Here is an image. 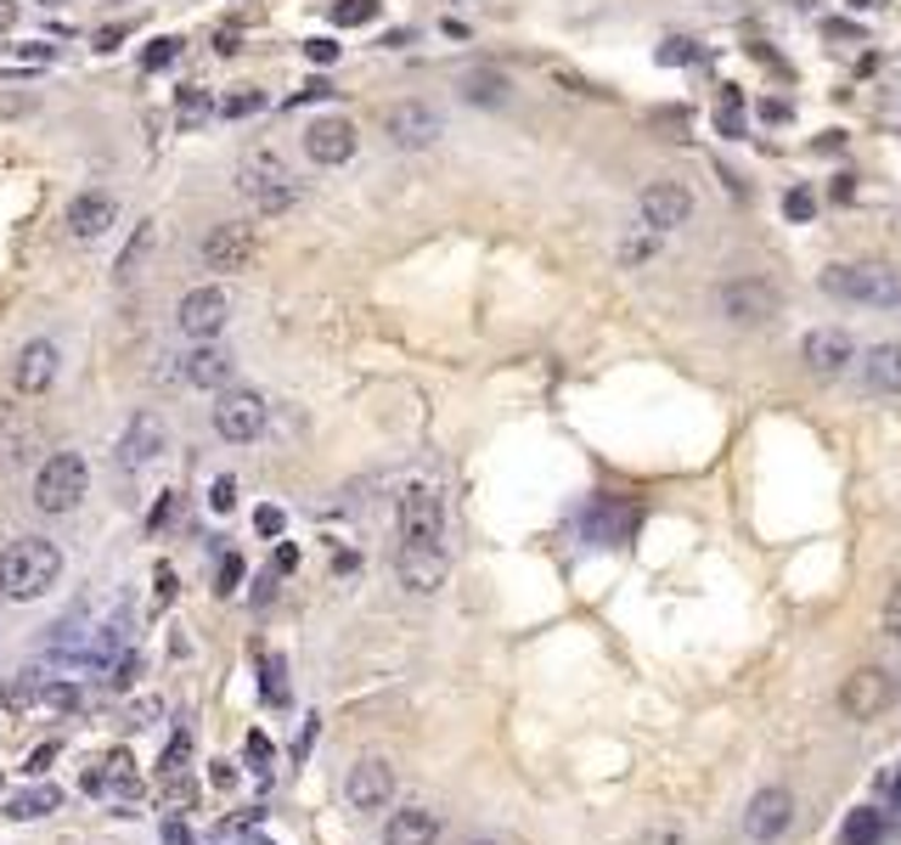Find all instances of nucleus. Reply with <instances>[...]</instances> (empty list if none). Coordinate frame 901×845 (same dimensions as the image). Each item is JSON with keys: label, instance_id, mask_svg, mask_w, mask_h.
Here are the masks:
<instances>
[{"label": "nucleus", "instance_id": "nucleus-47", "mask_svg": "<svg viewBox=\"0 0 901 845\" xmlns=\"http://www.w3.org/2000/svg\"><path fill=\"white\" fill-rule=\"evenodd\" d=\"M23 62H51L57 57V46H46V40H23V46H12Z\"/></svg>", "mask_w": 901, "mask_h": 845}, {"label": "nucleus", "instance_id": "nucleus-14", "mask_svg": "<svg viewBox=\"0 0 901 845\" xmlns=\"http://www.w3.org/2000/svg\"><path fill=\"white\" fill-rule=\"evenodd\" d=\"M355 147H361L355 124L339 119V113H327V119H311V124H305V152H311V164H321V170L350 164Z\"/></svg>", "mask_w": 901, "mask_h": 845}, {"label": "nucleus", "instance_id": "nucleus-38", "mask_svg": "<svg viewBox=\"0 0 901 845\" xmlns=\"http://www.w3.org/2000/svg\"><path fill=\"white\" fill-rule=\"evenodd\" d=\"M209 507H215V513H231V507H238V479H231V474H220V479H215Z\"/></svg>", "mask_w": 901, "mask_h": 845}, {"label": "nucleus", "instance_id": "nucleus-51", "mask_svg": "<svg viewBox=\"0 0 901 845\" xmlns=\"http://www.w3.org/2000/svg\"><path fill=\"white\" fill-rule=\"evenodd\" d=\"M17 28V0H0V35H12Z\"/></svg>", "mask_w": 901, "mask_h": 845}, {"label": "nucleus", "instance_id": "nucleus-9", "mask_svg": "<svg viewBox=\"0 0 901 845\" xmlns=\"http://www.w3.org/2000/svg\"><path fill=\"white\" fill-rule=\"evenodd\" d=\"M226 321H231V299H226V287L204 282V287H186L181 305H175V328L192 339V344H209L226 333Z\"/></svg>", "mask_w": 901, "mask_h": 845}, {"label": "nucleus", "instance_id": "nucleus-26", "mask_svg": "<svg viewBox=\"0 0 901 845\" xmlns=\"http://www.w3.org/2000/svg\"><path fill=\"white\" fill-rule=\"evenodd\" d=\"M153 243H158V225H153V220H142V225H136V237H130V243H124V254H119V266H113V277H119V282H130V277H136V271L147 266V254H153Z\"/></svg>", "mask_w": 901, "mask_h": 845}, {"label": "nucleus", "instance_id": "nucleus-50", "mask_svg": "<svg viewBox=\"0 0 901 845\" xmlns=\"http://www.w3.org/2000/svg\"><path fill=\"white\" fill-rule=\"evenodd\" d=\"M643 845H682V829H648Z\"/></svg>", "mask_w": 901, "mask_h": 845}, {"label": "nucleus", "instance_id": "nucleus-10", "mask_svg": "<svg viewBox=\"0 0 901 845\" xmlns=\"http://www.w3.org/2000/svg\"><path fill=\"white\" fill-rule=\"evenodd\" d=\"M204 266L209 271H220V277H238V271H248L254 266V254H259V237H254V225L248 220H220V225H209L204 232Z\"/></svg>", "mask_w": 901, "mask_h": 845}, {"label": "nucleus", "instance_id": "nucleus-56", "mask_svg": "<svg viewBox=\"0 0 901 845\" xmlns=\"http://www.w3.org/2000/svg\"><path fill=\"white\" fill-rule=\"evenodd\" d=\"M896 811H901V784H896Z\"/></svg>", "mask_w": 901, "mask_h": 845}, {"label": "nucleus", "instance_id": "nucleus-8", "mask_svg": "<svg viewBox=\"0 0 901 845\" xmlns=\"http://www.w3.org/2000/svg\"><path fill=\"white\" fill-rule=\"evenodd\" d=\"M400 547H446V502L434 485H406L400 497Z\"/></svg>", "mask_w": 901, "mask_h": 845}, {"label": "nucleus", "instance_id": "nucleus-7", "mask_svg": "<svg viewBox=\"0 0 901 845\" xmlns=\"http://www.w3.org/2000/svg\"><path fill=\"white\" fill-rule=\"evenodd\" d=\"M215 434L226 440V445H254L259 434H265V395L259 389H220L215 395Z\"/></svg>", "mask_w": 901, "mask_h": 845}, {"label": "nucleus", "instance_id": "nucleus-55", "mask_svg": "<svg viewBox=\"0 0 901 845\" xmlns=\"http://www.w3.org/2000/svg\"><path fill=\"white\" fill-rule=\"evenodd\" d=\"M40 7H69V0H40Z\"/></svg>", "mask_w": 901, "mask_h": 845}, {"label": "nucleus", "instance_id": "nucleus-19", "mask_svg": "<svg viewBox=\"0 0 901 845\" xmlns=\"http://www.w3.org/2000/svg\"><path fill=\"white\" fill-rule=\"evenodd\" d=\"M113 220H119V198H113V192H80V198L69 204V215H62V225H69V237H74V243L108 237V232H113Z\"/></svg>", "mask_w": 901, "mask_h": 845}, {"label": "nucleus", "instance_id": "nucleus-53", "mask_svg": "<svg viewBox=\"0 0 901 845\" xmlns=\"http://www.w3.org/2000/svg\"><path fill=\"white\" fill-rule=\"evenodd\" d=\"M462 845H502V840H490V834H468V840H462Z\"/></svg>", "mask_w": 901, "mask_h": 845}, {"label": "nucleus", "instance_id": "nucleus-23", "mask_svg": "<svg viewBox=\"0 0 901 845\" xmlns=\"http://www.w3.org/2000/svg\"><path fill=\"white\" fill-rule=\"evenodd\" d=\"M440 840V818L428 806H406V811H389L383 823V845H434Z\"/></svg>", "mask_w": 901, "mask_h": 845}, {"label": "nucleus", "instance_id": "nucleus-27", "mask_svg": "<svg viewBox=\"0 0 901 845\" xmlns=\"http://www.w3.org/2000/svg\"><path fill=\"white\" fill-rule=\"evenodd\" d=\"M547 79L563 90V96H581V102H609V85H592L586 74H575V69H563V62H552V69H547Z\"/></svg>", "mask_w": 901, "mask_h": 845}, {"label": "nucleus", "instance_id": "nucleus-31", "mask_svg": "<svg viewBox=\"0 0 901 845\" xmlns=\"http://www.w3.org/2000/svg\"><path fill=\"white\" fill-rule=\"evenodd\" d=\"M259 108H265V90L243 85V90H231L226 102H220V119H248V113H259Z\"/></svg>", "mask_w": 901, "mask_h": 845}, {"label": "nucleus", "instance_id": "nucleus-37", "mask_svg": "<svg viewBox=\"0 0 901 845\" xmlns=\"http://www.w3.org/2000/svg\"><path fill=\"white\" fill-rule=\"evenodd\" d=\"M879 626H885V637H901V580L885 592V609H879Z\"/></svg>", "mask_w": 901, "mask_h": 845}, {"label": "nucleus", "instance_id": "nucleus-45", "mask_svg": "<svg viewBox=\"0 0 901 845\" xmlns=\"http://www.w3.org/2000/svg\"><path fill=\"white\" fill-rule=\"evenodd\" d=\"M163 845H192V829H186V818H163Z\"/></svg>", "mask_w": 901, "mask_h": 845}, {"label": "nucleus", "instance_id": "nucleus-33", "mask_svg": "<svg viewBox=\"0 0 901 845\" xmlns=\"http://www.w3.org/2000/svg\"><path fill=\"white\" fill-rule=\"evenodd\" d=\"M108 671H113V676H108V688H113V694H124L130 682L142 676V654H136V648H124V654H119V660H113Z\"/></svg>", "mask_w": 901, "mask_h": 845}, {"label": "nucleus", "instance_id": "nucleus-5", "mask_svg": "<svg viewBox=\"0 0 901 845\" xmlns=\"http://www.w3.org/2000/svg\"><path fill=\"white\" fill-rule=\"evenodd\" d=\"M85 485H90V474H85L80 451H51V457L35 468V507L40 513H74Z\"/></svg>", "mask_w": 901, "mask_h": 845}, {"label": "nucleus", "instance_id": "nucleus-1", "mask_svg": "<svg viewBox=\"0 0 901 845\" xmlns=\"http://www.w3.org/2000/svg\"><path fill=\"white\" fill-rule=\"evenodd\" d=\"M57 575H62V547L46 541V536H23V541H12L0 552V592L12 603L46 598L57 587Z\"/></svg>", "mask_w": 901, "mask_h": 845}, {"label": "nucleus", "instance_id": "nucleus-21", "mask_svg": "<svg viewBox=\"0 0 901 845\" xmlns=\"http://www.w3.org/2000/svg\"><path fill=\"white\" fill-rule=\"evenodd\" d=\"M231 372H238V362H231V350H220L215 339L209 344H192L186 355H181V383L186 389H231Z\"/></svg>", "mask_w": 901, "mask_h": 845}, {"label": "nucleus", "instance_id": "nucleus-49", "mask_svg": "<svg viewBox=\"0 0 901 845\" xmlns=\"http://www.w3.org/2000/svg\"><path fill=\"white\" fill-rule=\"evenodd\" d=\"M57 750H62V744L51 738V744H40V750L35 756H28V772H46V761H57Z\"/></svg>", "mask_w": 901, "mask_h": 845}, {"label": "nucleus", "instance_id": "nucleus-18", "mask_svg": "<svg viewBox=\"0 0 901 845\" xmlns=\"http://www.w3.org/2000/svg\"><path fill=\"white\" fill-rule=\"evenodd\" d=\"M57 372H62V350L51 339H28L17 350V362H12V389L17 395H46L57 383Z\"/></svg>", "mask_w": 901, "mask_h": 845}, {"label": "nucleus", "instance_id": "nucleus-46", "mask_svg": "<svg viewBox=\"0 0 901 845\" xmlns=\"http://www.w3.org/2000/svg\"><path fill=\"white\" fill-rule=\"evenodd\" d=\"M305 57L321 62V69H332V62H339V46H332V40H305Z\"/></svg>", "mask_w": 901, "mask_h": 845}, {"label": "nucleus", "instance_id": "nucleus-42", "mask_svg": "<svg viewBox=\"0 0 901 845\" xmlns=\"http://www.w3.org/2000/svg\"><path fill=\"white\" fill-rule=\"evenodd\" d=\"M760 119H766V124H789V119H794V108L783 102V96H766V102H760Z\"/></svg>", "mask_w": 901, "mask_h": 845}, {"label": "nucleus", "instance_id": "nucleus-17", "mask_svg": "<svg viewBox=\"0 0 901 845\" xmlns=\"http://www.w3.org/2000/svg\"><path fill=\"white\" fill-rule=\"evenodd\" d=\"M800 362H806V372H817V378H840L856 362V344H851L845 328H812L800 339Z\"/></svg>", "mask_w": 901, "mask_h": 845}, {"label": "nucleus", "instance_id": "nucleus-4", "mask_svg": "<svg viewBox=\"0 0 901 845\" xmlns=\"http://www.w3.org/2000/svg\"><path fill=\"white\" fill-rule=\"evenodd\" d=\"M778 310H783V294L766 277H727L716 287V316L732 321V328H766Z\"/></svg>", "mask_w": 901, "mask_h": 845}, {"label": "nucleus", "instance_id": "nucleus-35", "mask_svg": "<svg viewBox=\"0 0 901 845\" xmlns=\"http://www.w3.org/2000/svg\"><path fill=\"white\" fill-rule=\"evenodd\" d=\"M659 62H665V69H682V62H705V46H698V40H665V46H659Z\"/></svg>", "mask_w": 901, "mask_h": 845}, {"label": "nucleus", "instance_id": "nucleus-2", "mask_svg": "<svg viewBox=\"0 0 901 845\" xmlns=\"http://www.w3.org/2000/svg\"><path fill=\"white\" fill-rule=\"evenodd\" d=\"M817 287L840 305H862V310H901V271L890 266H823Z\"/></svg>", "mask_w": 901, "mask_h": 845}, {"label": "nucleus", "instance_id": "nucleus-3", "mask_svg": "<svg viewBox=\"0 0 901 845\" xmlns=\"http://www.w3.org/2000/svg\"><path fill=\"white\" fill-rule=\"evenodd\" d=\"M238 192H243V198H248L259 215H282V209L299 204V181L288 175L282 152H271V147L243 152V164H238Z\"/></svg>", "mask_w": 901, "mask_h": 845}, {"label": "nucleus", "instance_id": "nucleus-12", "mask_svg": "<svg viewBox=\"0 0 901 845\" xmlns=\"http://www.w3.org/2000/svg\"><path fill=\"white\" fill-rule=\"evenodd\" d=\"M637 215H643V225H648L654 237L682 232V225L693 220V192L682 181H648L637 192Z\"/></svg>", "mask_w": 901, "mask_h": 845}, {"label": "nucleus", "instance_id": "nucleus-29", "mask_svg": "<svg viewBox=\"0 0 901 845\" xmlns=\"http://www.w3.org/2000/svg\"><path fill=\"white\" fill-rule=\"evenodd\" d=\"M209 113H220V102L204 90V85H186L181 96H175V119H181V130H192V124H204Z\"/></svg>", "mask_w": 901, "mask_h": 845}, {"label": "nucleus", "instance_id": "nucleus-6", "mask_svg": "<svg viewBox=\"0 0 901 845\" xmlns=\"http://www.w3.org/2000/svg\"><path fill=\"white\" fill-rule=\"evenodd\" d=\"M383 136L400 152H423V147H434L446 136V113L434 102H423V96H406V102L383 108Z\"/></svg>", "mask_w": 901, "mask_h": 845}, {"label": "nucleus", "instance_id": "nucleus-25", "mask_svg": "<svg viewBox=\"0 0 901 845\" xmlns=\"http://www.w3.org/2000/svg\"><path fill=\"white\" fill-rule=\"evenodd\" d=\"M62 806V789L57 784H28L7 800V818L12 823H35V818H51V811Z\"/></svg>", "mask_w": 901, "mask_h": 845}, {"label": "nucleus", "instance_id": "nucleus-11", "mask_svg": "<svg viewBox=\"0 0 901 845\" xmlns=\"http://www.w3.org/2000/svg\"><path fill=\"white\" fill-rule=\"evenodd\" d=\"M789 829H794V795L783 784L755 789L750 806H744V840L750 845H778V840H789Z\"/></svg>", "mask_w": 901, "mask_h": 845}, {"label": "nucleus", "instance_id": "nucleus-41", "mask_svg": "<svg viewBox=\"0 0 901 845\" xmlns=\"http://www.w3.org/2000/svg\"><path fill=\"white\" fill-rule=\"evenodd\" d=\"M254 525H259V536H282V525H288V518H282V507H271V502H265V507L254 513Z\"/></svg>", "mask_w": 901, "mask_h": 845}, {"label": "nucleus", "instance_id": "nucleus-13", "mask_svg": "<svg viewBox=\"0 0 901 845\" xmlns=\"http://www.w3.org/2000/svg\"><path fill=\"white\" fill-rule=\"evenodd\" d=\"M890 699H896V676L879 671V665L851 671V676H845V688H840V710H845L851 722H874V717H885Z\"/></svg>", "mask_w": 901, "mask_h": 845}, {"label": "nucleus", "instance_id": "nucleus-39", "mask_svg": "<svg viewBox=\"0 0 901 845\" xmlns=\"http://www.w3.org/2000/svg\"><path fill=\"white\" fill-rule=\"evenodd\" d=\"M265 699L288 705V682H282V660H265Z\"/></svg>", "mask_w": 901, "mask_h": 845}, {"label": "nucleus", "instance_id": "nucleus-43", "mask_svg": "<svg viewBox=\"0 0 901 845\" xmlns=\"http://www.w3.org/2000/svg\"><path fill=\"white\" fill-rule=\"evenodd\" d=\"M119 40H130V23H108L90 46H96V51H119Z\"/></svg>", "mask_w": 901, "mask_h": 845}, {"label": "nucleus", "instance_id": "nucleus-36", "mask_svg": "<svg viewBox=\"0 0 901 845\" xmlns=\"http://www.w3.org/2000/svg\"><path fill=\"white\" fill-rule=\"evenodd\" d=\"M186 756H192V733L181 727V733L170 738V750H163V761H158V772H163V777H175V772L186 767Z\"/></svg>", "mask_w": 901, "mask_h": 845}, {"label": "nucleus", "instance_id": "nucleus-15", "mask_svg": "<svg viewBox=\"0 0 901 845\" xmlns=\"http://www.w3.org/2000/svg\"><path fill=\"white\" fill-rule=\"evenodd\" d=\"M344 800L355 811H383L394 800V767L383 756H361L350 772H344Z\"/></svg>", "mask_w": 901, "mask_h": 845}, {"label": "nucleus", "instance_id": "nucleus-28", "mask_svg": "<svg viewBox=\"0 0 901 845\" xmlns=\"http://www.w3.org/2000/svg\"><path fill=\"white\" fill-rule=\"evenodd\" d=\"M885 840V811L879 806H856L845 818V845H879Z\"/></svg>", "mask_w": 901, "mask_h": 845}, {"label": "nucleus", "instance_id": "nucleus-44", "mask_svg": "<svg viewBox=\"0 0 901 845\" xmlns=\"http://www.w3.org/2000/svg\"><path fill=\"white\" fill-rule=\"evenodd\" d=\"M238 580H243V559H238V552H226V564H220V592H238Z\"/></svg>", "mask_w": 901, "mask_h": 845}, {"label": "nucleus", "instance_id": "nucleus-54", "mask_svg": "<svg viewBox=\"0 0 901 845\" xmlns=\"http://www.w3.org/2000/svg\"><path fill=\"white\" fill-rule=\"evenodd\" d=\"M851 7H879V0H851Z\"/></svg>", "mask_w": 901, "mask_h": 845}, {"label": "nucleus", "instance_id": "nucleus-40", "mask_svg": "<svg viewBox=\"0 0 901 845\" xmlns=\"http://www.w3.org/2000/svg\"><path fill=\"white\" fill-rule=\"evenodd\" d=\"M620 259H625V266H643V259H654V237H625V243H620Z\"/></svg>", "mask_w": 901, "mask_h": 845}, {"label": "nucleus", "instance_id": "nucleus-52", "mask_svg": "<svg viewBox=\"0 0 901 845\" xmlns=\"http://www.w3.org/2000/svg\"><path fill=\"white\" fill-rule=\"evenodd\" d=\"M311 96H316V102H321V96H332V85H327V79H311L305 90H299V96H293V102H311Z\"/></svg>", "mask_w": 901, "mask_h": 845}, {"label": "nucleus", "instance_id": "nucleus-34", "mask_svg": "<svg viewBox=\"0 0 901 845\" xmlns=\"http://www.w3.org/2000/svg\"><path fill=\"white\" fill-rule=\"evenodd\" d=\"M175 57H181V40H175V35H163V40H153V46L142 51V69H147V74H158V69H170Z\"/></svg>", "mask_w": 901, "mask_h": 845}, {"label": "nucleus", "instance_id": "nucleus-57", "mask_svg": "<svg viewBox=\"0 0 901 845\" xmlns=\"http://www.w3.org/2000/svg\"><path fill=\"white\" fill-rule=\"evenodd\" d=\"M0 598H7V592H0Z\"/></svg>", "mask_w": 901, "mask_h": 845}, {"label": "nucleus", "instance_id": "nucleus-48", "mask_svg": "<svg viewBox=\"0 0 901 845\" xmlns=\"http://www.w3.org/2000/svg\"><path fill=\"white\" fill-rule=\"evenodd\" d=\"M158 710H163V699H153V694H147V699H136V705H130V722H136V727H147V722L158 717Z\"/></svg>", "mask_w": 901, "mask_h": 845}, {"label": "nucleus", "instance_id": "nucleus-16", "mask_svg": "<svg viewBox=\"0 0 901 845\" xmlns=\"http://www.w3.org/2000/svg\"><path fill=\"white\" fill-rule=\"evenodd\" d=\"M394 575H400V587H406V592L434 598L446 587V575H451V559H446V547H400L394 552Z\"/></svg>", "mask_w": 901, "mask_h": 845}, {"label": "nucleus", "instance_id": "nucleus-20", "mask_svg": "<svg viewBox=\"0 0 901 845\" xmlns=\"http://www.w3.org/2000/svg\"><path fill=\"white\" fill-rule=\"evenodd\" d=\"M163 451H170V434H163V422L153 412H136L124 422V434H119V468H147L158 463Z\"/></svg>", "mask_w": 901, "mask_h": 845}, {"label": "nucleus", "instance_id": "nucleus-22", "mask_svg": "<svg viewBox=\"0 0 901 845\" xmlns=\"http://www.w3.org/2000/svg\"><path fill=\"white\" fill-rule=\"evenodd\" d=\"M456 96L468 108H508L513 102V79L502 69H490V62H479V69H462L456 74Z\"/></svg>", "mask_w": 901, "mask_h": 845}, {"label": "nucleus", "instance_id": "nucleus-24", "mask_svg": "<svg viewBox=\"0 0 901 845\" xmlns=\"http://www.w3.org/2000/svg\"><path fill=\"white\" fill-rule=\"evenodd\" d=\"M862 383L874 389V395H901V344H867Z\"/></svg>", "mask_w": 901, "mask_h": 845}, {"label": "nucleus", "instance_id": "nucleus-32", "mask_svg": "<svg viewBox=\"0 0 901 845\" xmlns=\"http://www.w3.org/2000/svg\"><path fill=\"white\" fill-rule=\"evenodd\" d=\"M783 215H789L794 225H812V220H817V192H812V186H794L789 198H783Z\"/></svg>", "mask_w": 901, "mask_h": 845}, {"label": "nucleus", "instance_id": "nucleus-30", "mask_svg": "<svg viewBox=\"0 0 901 845\" xmlns=\"http://www.w3.org/2000/svg\"><path fill=\"white\" fill-rule=\"evenodd\" d=\"M383 12V0H339V7H332V23L339 28H361V23H373Z\"/></svg>", "mask_w": 901, "mask_h": 845}]
</instances>
